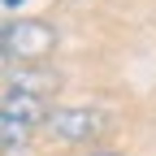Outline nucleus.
Instances as JSON below:
<instances>
[{
  "label": "nucleus",
  "mask_w": 156,
  "mask_h": 156,
  "mask_svg": "<svg viewBox=\"0 0 156 156\" xmlns=\"http://www.w3.org/2000/svg\"><path fill=\"white\" fill-rule=\"evenodd\" d=\"M5 48H9L13 61L35 65V61H44V56L56 48V30L48 22H39V17H17V22L5 26Z\"/></svg>",
  "instance_id": "nucleus-1"
},
{
  "label": "nucleus",
  "mask_w": 156,
  "mask_h": 156,
  "mask_svg": "<svg viewBox=\"0 0 156 156\" xmlns=\"http://www.w3.org/2000/svg\"><path fill=\"white\" fill-rule=\"evenodd\" d=\"M104 113L95 108H52L48 117V130L56 134V139H69V143H91L104 134Z\"/></svg>",
  "instance_id": "nucleus-2"
},
{
  "label": "nucleus",
  "mask_w": 156,
  "mask_h": 156,
  "mask_svg": "<svg viewBox=\"0 0 156 156\" xmlns=\"http://www.w3.org/2000/svg\"><path fill=\"white\" fill-rule=\"evenodd\" d=\"M0 113H9L13 122H22V126H35V122H48V117H52V108H48L44 95H35V91H17V87L5 91Z\"/></svg>",
  "instance_id": "nucleus-3"
},
{
  "label": "nucleus",
  "mask_w": 156,
  "mask_h": 156,
  "mask_svg": "<svg viewBox=\"0 0 156 156\" xmlns=\"http://www.w3.org/2000/svg\"><path fill=\"white\" fill-rule=\"evenodd\" d=\"M52 83H56V74H48V69H35V65H22V69L13 74V87H17V91H35V95H44Z\"/></svg>",
  "instance_id": "nucleus-4"
},
{
  "label": "nucleus",
  "mask_w": 156,
  "mask_h": 156,
  "mask_svg": "<svg viewBox=\"0 0 156 156\" xmlns=\"http://www.w3.org/2000/svg\"><path fill=\"white\" fill-rule=\"evenodd\" d=\"M22 139H26V126H22V122H13L9 113H0V152H13Z\"/></svg>",
  "instance_id": "nucleus-5"
},
{
  "label": "nucleus",
  "mask_w": 156,
  "mask_h": 156,
  "mask_svg": "<svg viewBox=\"0 0 156 156\" xmlns=\"http://www.w3.org/2000/svg\"><path fill=\"white\" fill-rule=\"evenodd\" d=\"M9 61V48H5V30H0V65Z\"/></svg>",
  "instance_id": "nucleus-6"
},
{
  "label": "nucleus",
  "mask_w": 156,
  "mask_h": 156,
  "mask_svg": "<svg viewBox=\"0 0 156 156\" xmlns=\"http://www.w3.org/2000/svg\"><path fill=\"white\" fill-rule=\"evenodd\" d=\"M0 5H5V9H17V5H22V0H0Z\"/></svg>",
  "instance_id": "nucleus-7"
},
{
  "label": "nucleus",
  "mask_w": 156,
  "mask_h": 156,
  "mask_svg": "<svg viewBox=\"0 0 156 156\" xmlns=\"http://www.w3.org/2000/svg\"><path fill=\"white\" fill-rule=\"evenodd\" d=\"M91 156H113V152H91Z\"/></svg>",
  "instance_id": "nucleus-8"
}]
</instances>
